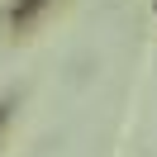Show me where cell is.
I'll return each instance as SVG.
<instances>
[{"label": "cell", "mask_w": 157, "mask_h": 157, "mask_svg": "<svg viewBox=\"0 0 157 157\" xmlns=\"http://www.w3.org/2000/svg\"><path fill=\"white\" fill-rule=\"evenodd\" d=\"M48 5H52V0H14V5H10V24H14V29H29Z\"/></svg>", "instance_id": "obj_1"}, {"label": "cell", "mask_w": 157, "mask_h": 157, "mask_svg": "<svg viewBox=\"0 0 157 157\" xmlns=\"http://www.w3.org/2000/svg\"><path fill=\"white\" fill-rule=\"evenodd\" d=\"M10 109H14V100H0V133H5V124H10Z\"/></svg>", "instance_id": "obj_2"}]
</instances>
